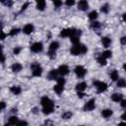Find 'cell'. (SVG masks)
Returning a JSON list of instances; mask_svg holds the SVG:
<instances>
[{"label":"cell","mask_w":126,"mask_h":126,"mask_svg":"<svg viewBox=\"0 0 126 126\" xmlns=\"http://www.w3.org/2000/svg\"><path fill=\"white\" fill-rule=\"evenodd\" d=\"M118 72L116 71V70H113L111 73H110V78H111V80L112 81H117L118 80Z\"/></svg>","instance_id":"cell-24"},{"label":"cell","mask_w":126,"mask_h":126,"mask_svg":"<svg viewBox=\"0 0 126 126\" xmlns=\"http://www.w3.org/2000/svg\"><path fill=\"white\" fill-rule=\"evenodd\" d=\"M108 10H109V8H108V4H104V5H102L101 7H100V11L102 12V13H108Z\"/></svg>","instance_id":"cell-29"},{"label":"cell","mask_w":126,"mask_h":126,"mask_svg":"<svg viewBox=\"0 0 126 126\" xmlns=\"http://www.w3.org/2000/svg\"><path fill=\"white\" fill-rule=\"evenodd\" d=\"M20 52H21V47H15V48L13 49V53H14L15 55H18Z\"/></svg>","instance_id":"cell-35"},{"label":"cell","mask_w":126,"mask_h":126,"mask_svg":"<svg viewBox=\"0 0 126 126\" xmlns=\"http://www.w3.org/2000/svg\"><path fill=\"white\" fill-rule=\"evenodd\" d=\"M112 110L111 109H109V108H106V109H103L102 111H101V115H102V117H104V118H108V117H110L111 115H112Z\"/></svg>","instance_id":"cell-18"},{"label":"cell","mask_w":126,"mask_h":126,"mask_svg":"<svg viewBox=\"0 0 126 126\" xmlns=\"http://www.w3.org/2000/svg\"><path fill=\"white\" fill-rule=\"evenodd\" d=\"M121 118H122L123 120H126V111H125V112H124V113L121 115Z\"/></svg>","instance_id":"cell-43"},{"label":"cell","mask_w":126,"mask_h":126,"mask_svg":"<svg viewBox=\"0 0 126 126\" xmlns=\"http://www.w3.org/2000/svg\"><path fill=\"white\" fill-rule=\"evenodd\" d=\"M57 84L64 86V85H65V79H64L63 77H58V78H57Z\"/></svg>","instance_id":"cell-32"},{"label":"cell","mask_w":126,"mask_h":126,"mask_svg":"<svg viewBox=\"0 0 126 126\" xmlns=\"http://www.w3.org/2000/svg\"><path fill=\"white\" fill-rule=\"evenodd\" d=\"M101 55L107 59V58H110V57L112 56V52H111L110 50H105V51H103V52H102V54H101Z\"/></svg>","instance_id":"cell-27"},{"label":"cell","mask_w":126,"mask_h":126,"mask_svg":"<svg viewBox=\"0 0 126 126\" xmlns=\"http://www.w3.org/2000/svg\"><path fill=\"white\" fill-rule=\"evenodd\" d=\"M10 91H11V93L13 94H16V95L17 94H20L22 93V89L19 86H13V87H11L10 88Z\"/></svg>","instance_id":"cell-15"},{"label":"cell","mask_w":126,"mask_h":126,"mask_svg":"<svg viewBox=\"0 0 126 126\" xmlns=\"http://www.w3.org/2000/svg\"><path fill=\"white\" fill-rule=\"evenodd\" d=\"M94 86L96 88L98 93H102L104 91L107 90V85L104 82H100V81H94Z\"/></svg>","instance_id":"cell-5"},{"label":"cell","mask_w":126,"mask_h":126,"mask_svg":"<svg viewBox=\"0 0 126 126\" xmlns=\"http://www.w3.org/2000/svg\"><path fill=\"white\" fill-rule=\"evenodd\" d=\"M94 107H95V100L94 98H92L86 102V104L84 105V110L85 111H92Z\"/></svg>","instance_id":"cell-8"},{"label":"cell","mask_w":126,"mask_h":126,"mask_svg":"<svg viewBox=\"0 0 126 126\" xmlns=\"http://www.w3.org/2000/svg\"><path fill=\"white\" fill-rule=\"evenodd\" d=\"M6 1H7V0H1V2H2V3H5Z\"/></svg>","instance_id":"cell-48"},{"label":"cell","mask_w":126,"mask_h":126,"mask_svg":"<svg viewBox=\"0 0 126 126\" xmlns=\"http://www.w3.org/2000/svg\"><path fill=\"white\" fill-rule=\"evenodd\" d=\"M87 88V84L85 82H81V83H78L76 85V90L77 92H84Z\"/></svg>","instance_id":"cell-14"},{"label":"cell","mask_w":126,"mask_h":126,"mask_svg":"<svg viewBox=\"0 0 126 126\" xmlns=\"http://www.w3.org/2000/svg\"><path fill=\"white\" fill-rule=\"evenodd\" d=\"M4 108H5V102H4V101H1V108H0V109L3 110Z\"/></svg>","instance_id":"cell-42"},{"label":"cell","mask_w":126,"mask_h":126,"mask_svg":"<svg viewBox=\"0 0 126 126\" xmlns=\"http://www.w3.org/2000/svg\"><path fill=\"white\" fill-rule=\"evenodd\" d=\"M53 90H54V92H55L57 94H60L63 92V90H64V86L57 84V85H55V86H54Z\"/></svg>","instance_id":"cell-20"},{"label":"cell","mask_w":126,"mask_h":126,"mask_svg":"<svg viewBox=\"0 0 126 126\" xmlns=\"http://www.w3.org/2000/svg\"><path fill=\"white\" fill-rule=\"evenodd\" d=\"M71 117H72V112H70V111H66V112H64L62 114V118L63 119H69Z\"/></svg>","instance_id":"cell-28"},{"label":"cell","mask_w":126,"mask_h":126,"mask_svg":"<svg viewBox=\"0 0 126 126\" xmlns=\"http://www.w3.org/2000/svg\"><path fill=\"white\" fill-rule=\"evenodd\" d=\"M120 105H121V107H123V108H125L126 107V99H121V101H120Z\"/></svg>","instance_id":"cell-36"},{"label":"cell","mask_w":126,"mask_h":126,"mask_svg":"<svg viewBox=\"0 0 126 126\" xmlns=\"http://www.w3.org/2000/svg\"><path fill=\"white\" fill-rule=\"evenodd\" d=\"M122 19H123V21L126 23V13H125V14H123V16H122Z\"/></svg>","instance_id":"cell-45"},{"label":"cell","mask_w":126,"mask_h":126,"mask_svg":"<svg viewBox=\"0 0 126 126\" xmlns=\"http://www.w3.org/2000/svg\"><path fill=\"white\" fill-rule=\"evenodd\" d=\"M33 30H34V27H33V25H32V24H27V25L23 28V32H24V33H26V34L32 33V32H33Z\"/></svg>","instance_id":"cell-10"},{"label":"cell","mask_w":126,"mask_h":126,"mask_svg":"<svg viewBox=\"0 0 126 126\" xmlns=\"http://www.w3.org/2000/svg\"><path fill=\"white\" fill-rule=\"evenodd\" d=\"M4 62H5V55L3 54L2 55V63H4Z\"/></svg>","instance_id":"cell-46"},{"label":"cell","mask_w":126,"mask_h":126,"mask_svg":"<svg viewBox=\"0 0 126 126\" xmlns=\"http://www.w3.org/2000/svg\"><path fill=\"white\" fill-rule=\"evenodd\" d=\"M117 87L118 88H125L126 87V80L125 79H118L117 80Z\"/></svg>","instance_id":"cell-23"},{"label":"cell","mask_w":126,"mask_h":126,"mask_svg":"<svg viewBox=\"0 0 126 126\" xmlns=\"http://www.w3.org/2000/svg\"><path fill=\"white\" fill-rule=\"evenodd\" d=\"M29 5H30V4H29L28 2H27V3H25V4H24V5L22 6V9H21V12H23V11H25V10L27 9V7H29Z\"/></svg>","instance_id":"cell-38"},{"label":"cell","mask_w":126,"mask_h":126,"mask_svg":"<svg viewBox=\"0 0 126 126\" xmlns=\"http://www.w3.org/2000/svg\"><path fill=\"white\" fill-rule=\"evenodd\" d=\"M69 67L67 66V65H60L59 66V68H58V72H59V74L60 75H62V76H65V75H67L68 73H69Z\"/></svg>","instance_id":"cell-11"},{"label":"cell","mask_w":126,"mask_h":126,"mask_svg":"<svg viewBox=\"0 0 126 126\" xmlns=\"http://www.w3.org/2000/svg\"><path fill=\"white\" fill-rule=\"evenodd\" d=\"M122 98H123V96H122L121 94L115 93V94H113L111 95V99H112L113 101H115V102H120Z\"/></svg>","instance_id":"cell-16"},{"label":"cell","mask_w":126,"mask_h":126,"mask_svg":"<svg viewBox=\"0 0 126 126\" xmlns=\"http://www.w3.org/2000/svg\"><path fill=\"white\" fill-rule=\"evenodd\" d=\"M42 49H43V45H42V43H41V42H39V41L32 43V46H31V50H32V52H34V53L41 52V51H42Z\"/></svg>","instance_id":"cell-7"},{"label":"cell","mask_w":126,"mask_h":126,"mask_svg":"<svg viewBox=\"0 0 126 126\" xmlns=\"http://www.w3.org/2000/svg\"><path fill=\"white\" fill-rule=\"evenodd\" d=\"M89 8V3L87 0H80L78 3V9L81 11H87Z\"/></svg>","instance_id":"cell-9"},{"label":"cell","mask_w":126,"mask_h":126,"mask_svg":"<svg viewBox=\"0 0 126 126\" xmlns=\"http://www.w3.org/2000/svg\"><path fill=\"white\" fill-rule=\"evenodd\" d=\"M100 27V24L98 23V22H96V21H94L92 24H91V28L92 29H98Z\"/></svg>","instance_id":"cell-31"},{"label":"cell","mask_w":126,"mask_h":126,"mask_svg":"<svg viewBox=\"0 0 126 126\" xmlns=\"http://www.w3.org/2000/svg\"><path fill=\"white\" fill-rule=\"evenodd\" d=\"M79 37L80 36H78V35H72V36H70V40L73 44H79L80 43V38Z\"/></svg>","instance_id":"cell-22"},{"label":"cell","mask_w":126,"mask_h":126,"mask_svg":"<svg viewBox=\"0 0 126 126\" xmlns=\"http://www.w3.org/2000/svg\"><path fill=\"white\" fill-rule=\"evenodd\" d=\"M5 37H6V33H5L4 32H2V37H1V39H2V40H4V39H5Z\"/></svg>","instance_id":"cell-44"},{"label":"cell","mask_w":126,"mask_h":126,"mask_svg":"<svg viewBox=\"0 0 126 126\" xmlns=\"http://www.w3.org/2000/svg\"><path fill=\"white\" fill-rule=\"evenodd\" d=\"M31 70H32V76H34V77H39V76H41V74H42V68H41V66H40L38 63H36V62H34V63H32V64L31 65Z\"/></svg>","instance_id":"cell-4"},{"label":"cell","mask_w":126,"mask_h":126,"mask_svg":"<svg viewBox=\"0 0 126 126\" xmlns=\"http://www.w3.org/2000/svg\"><path fill=\"white\" fill-rule=\"evenodd\" d=\"M96 18H97V12H96V11H92V12L89 14V19H90V20L94 21Z\"/></svg>","instance_id":"cell-26"},{"label":"cell","mask_w":126,"mask_h":126,"mask_svg":"<svg viewBox=\"0 0 126 126\" xmlns=\"http://www.w3.org/2000/svg\"><path fill=\"white\" fill-rule=\"evenodd\" d=\"M65 4L68 6V7H71L75 4V0H66L65 1Z\"/></svg>","instance_id":"cell-34"},{"label":"cell","mask_w":126,"mask_h":126,"mask_svg":"<svg viewBox=\"0 0 126 126\" xmlns=\"http://www.w3.org/2000/svg\"><path fill=\"white\" fill-rule=\"evenodd\" d=\"M19 32H20V30H19L18 28H14V29H12V30L10 31L9 34L13 36V35H16V34H18V33H19Z\"/></svg>","instance_id":"cell-30"},{"label":"cell","mask_w":126,"mask_h":126,"mask_svg":"<svg viewBox=\"0 0 126 126\" xmlns=\"http://www.w3.org/2000/svg\"><path fill=\"white\" fill-rule=\"evenodd\" d=\"M58 75H59L58 69H53V70H51V71L48 73V79H49V80H55V79L57 80Z\"/></svg>","instance_id":"cell-12"},{"label":"cell","mask_w":126,"mask_h":126,"mask_svg":"<svg viewBox=\"0 0 126 126\" xmlns=\"http://www.w3.org/2000/svg\"><path fill=\"white\" fill-rule=\"evenodd\" d=\"M40 102H41V105H42V112L44 114H47L48 115V114H50V113L53 112L54 103H53V101L49 97H47V96L41 97Z\"/></svg>","instance_id":"cell-1"},{"label":"cell","mask_w":126,"mask_h":126,"mask_svg":"<svg viewBox=\"0 0 126 126\" xmlns=\"http://www.w3.org/2000/svg\"><path fill=\"white\" fill-rule=\"evenodd\" d=\"M18 125H28V122L27 121H18V123H17Z\"/></svg>","instance_id":"cell-40"},{"label":"cell","mask_w":126,"mask_h":126,"mask_svg":"<svg viewBox=\"0 0 126 126\" xmlns=\"http://www.w3.org/2000/svg\"><path fill=\"white\" fill-rule=\"evenodd\" d=\"M123 69L126 71V63H124V65H123Z\"/></svg>","instance_id":"cell-47"},{"label":"cell","mask_w":126,"mask_h":126,"mask_svg":"<svg viewBox=\"0 0 126 126\" xmlns=\"http://www.w3.org/2000/svg\"><path fill=\"white\" fill-rule=\"evenodd\" d=\"M101 43H102V45L104 47H108L110 45V43H111V39L109 37H107V36H104V37L101 38Z\"/></svg>","instance_id":"cell-19"},{"label":"cell","mask_w":126,"mask_h":126,"mask_svg":"<svg viewBox=\"0 0 126 126\" xmlns=\"http://www.w3.org/2000/svg\"><path fill=\"white\" fill-rule=\"evenodd\" d=\"M59 48V42L58 41H52L49 44V48H48V56L51 59H54L56 56V50Z\"/></svg>","instance_id":"cell-3"},{"label":"cell","mask_w":126,"mask_h":126,"mask_svg":"<svg viewBox=\"0 0 126 126\" xmlns=\"http://www.w3.org/2000/svg\"><path fill=\"white\" fill-rule=\"evenodd\" d=\"M120 42L123 44V45H126V35L125 36H122L120 38Z\"/></svg>","instance_id":"cell-37"},{"label":"cell","mask_w":126,"mask_h":126,"mask_svg":"<svg viewBox=\"0 0 126 126\" xmlns=\"http://www.w3.org/2000/svg\"><path fill=\"white\" fill-rule=\"evenodd\" d=\"M74 71H75V74H76L79 78H83V77L86 75V73H87V70H86L83 66H81V65H77V66L75 67Z\"/></svg>","instance_id":"cell-6"},{"label":"cell","mask_w":126,"mask_h":126,"mask_svg":"<svg viewBox=\"0 0 126 126\" xmlns=\"http://www.w3.org/2000/svg\"><path fill=\"white\" fill-rule=\"evenodd\" d=\"M53 4L56 8H59L62 5V1L61 0H53Z\"/></svg>","instance_id":"cell-33"},{"label":"cell","mask_w":126,"mask_h":126,"mask_svg":"<svg viewBox=\"0 0 126 126\" xmlns=\"http://www.w3.org/2000/svg\"><path fill=\"white\" fill-rule=\"evenodd\" d=\"M10 125H16L18 123V117L17 116H11L9 118V122H8Z\"/></svg>","instance_id":"cell-25"},{"label":"cell","mask_w":126,"mask_h":126,"mask_svg":"<svg viewBox=\"0 0 126 126\" xmlns=\"http://www.w3.org/2000/svg\"><path fill=\"white\" fill-rule=\"evenodd\" d=\"M84 94H84L83 92H78V96H79L80 98H82V97L84 96Z\"/></svg>","instance_id":"cell-41"},{"label":"cell","mask_w":126,"mask_h":126,"mask_svg":"<svg viewBox=\"0 0 126 126\" xmlns=\"http://www.w3.org/2000/svg\"><path fill=\"white\" fill-rule=\"evenodd\" d=\"M97 63H98L99 65H101V66L106 65V58H105V57H103L102 55L98 56V57H97Z\"/></svg>","instance_id":"cell-21"},{"label":"cell","mask_w":126,"mask_h":126,"mask_svg":"<svg viewBox=\"0 0 126 126\" xmlns=\"http://www.w3.org/2000/svg\"><path fill=\"white\" fill-rule=\"evenodd\" d=\"M87 51H88L87 46L85 44H80V43L79 44H74L72 46V48L70 49L71 54L75 55V56H77L79 54H85V53H87Z\"/></svg>","instance_id":"cell-2"},{"label":"cell","mask_w":126,"mask_h":126,"mask_svg":"<svg viewBox=\"0 0 126 126\" xmlns=\"http://www.w3.org/2000/svg\"><path fill=\"white\" fill-rule=\"evenodd\" d=\"M36 2V9L39 11H43L45 8V0H35Z\"/></svg>","instance_id":"cell-13"},{"label":"cell","mask_w":126,"mask_h":126,"mask_svg":"<svg viewBox=\"0 0 126 126\" xmlns=\"http://www.w3.org/2000/svg\"><path fill=\"white\" fill-rule=\"evenodd\" d=\"M5 4H6L8 7H11V6L13 5V1H12V0H7V1L5 2Z\"/></svg>","instance_id":"cell-39"},{"label":"cell","mask_w":126,"mask_h":126,"mask_svg":"<svg viewBox=\"0 0 126 126\" xmlns=\"http://www.w3.org/2000/svg\"><path fill=\"white\" fill-rule=\"evenodd\" d=\"M22 69H23V66H22V64H20V63H14V64L12 65V71L15 72V73L20 72Z\"/></svg>","instance_id":"cell-17"}]
</instances>
